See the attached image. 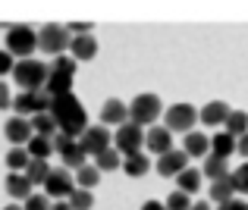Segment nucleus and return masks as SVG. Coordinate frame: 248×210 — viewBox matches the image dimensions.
Segmentation results:
<instances>
[{"label": "nucleus", "instance_id": "1", "mask_svg": "<svg viewBox=\"0 0 248 210\" xmlns=\"http://www.w3.org/2000/svg\"><path fill=\"white\" fill-rule=\"evenodd\" d=\"M50 116H54L57 122V132L69 135V138H79V135L88 129V113H85V107L79 104V97L69 91V94H57L50 97Z\"/></svg>", "mask_w": 248, "mask_h": 210}, {"label": "nucleus", "instance_id": "2", "mask_svg": "<svg viewBox=\"0 0 248 210\" xmlns=\"http://www.w3.org/2000/svg\"><path fill=\"white\" fill-rule=\"evenodd\" d=\"M76 66H79V63H76L73 57H66V54L54 57V63L47 66L50 72H47V85H44V91H47L50 97L69 94V91H73V78H76Z\"/></svg>", "mask_w": 248, "mask_h": 210}, {"label": "nucleus", "instance_id": "3", "mask_svg": "<svg viewBox=\"0 0 248 210\" xmlns=\"http://www.w3.org/2000/svg\"><path fill=\"white\" fill-rule=\"evenodd\" d=\"M47 63L35 60V57H29V60H16V66H13V78H16V85L22 91H44V85H47Z\"/></svg>", "mask_w": 248, "mask_h": 210}, {"label": "nucleus", "instance_id": "4", "mask_svg": "<svg viewBox=\"0 0 248 210\" xmlns=\"http://www.w3.org/2000/svg\"><path fill=\"white\" fill-rule=\"evenodd\" d=\"M38 47V35L35 29H29V25H6V54L13 57V60H29L31 50Z\"/></svg>", "mask_w": 248, "mask_h": 210}, {"label": "nucleus", "instance_id": "5", "mask_svg": "<svg viewBox=\"0 0 248 210\" xmlns=\"http://www.w3.org/2000/svg\"><path fill=\"white\" fill-rule=\"evenodd\" d=\"M164 113V104H160L157 94H139L132 104H129V122L135 126H154V120H160Z\"/></svg>", "mask_w": 248, "mask_h": 210}, {"label": "nucleus", "instance_id": "6", "mask_svg": "<svg viewBox=\"0 0 248 210\" xmlns=\"http://www.w3.org/2000/svg\"><path fill=\"white\" fill-rule=\"evenodd\" d=\"M35 35H38V50H44V54H50V57H60L63 50L69 47V41H73L66 25H54V22L41 25Z\"/></svg>", "mask_w": 248, "mask_h": 210}, {"label": "nucleus", "instance_id": "7", "mask_svg": "<svg viewBox=\"0 0 248 210\" xmlns=\"http://www.w3.org/2000/svg\"><path fill=\"white\" fill-rule=\"evenodd\" d=\"M13 110L22 120H31V116H41L50 110V94L47 91H22V94L13 97Z\"/></svg>", "mask_w": 248, "mask_h": 210}, {"label": "nucleus", "instance_id": "8", "mask_svg": "<svg viewBox=\"0 0 248 210\" xmlns=\"http://www.w3.org/2000/svg\"><path fill=\"white\" fill-rule=\"evenodd\" d=\"M195 122H198V110H195L192 104H173V107H167V113H164V129L167 132L188 135Z\"/></svg>", "mask_w": 248, "mask_h": 210}, {"label": "nucleus", "instance_id": "9", "mask_svg": "<svg viewBox=\"0 0 248 210\" xmlns=\"http://www.w3.org/2000/svg\"><path fill=\"white\" fill-rule=\"evenodd\" d=\"M141 144H145V129H141V126H135V122H123V126L113 132V148L120 150L123 157L139 154V150H141Z\"/></svg>", "mask_w": 248, "mask_h": 210}, {"label": "nucleus", "instance_id": "10", "mask_svg": "<svg viewBox=\"0 0 248 210\" xmlns=\"http://www.w3.org/2000/svg\"><path fill=\"white\" fill-rule=\"evenodd\" d=\"M54 150L60 154V160H63L66 169H82L85 166V150L79 148V138H69V135L57 132L54 135Z\"/></svg>", "mask_w": 248, "mask_h": 210}, {"label": "nucleus", "instance_id": "11", "mask_svg": "<svg viewBox=\"0 0 248 210\" xmlns=\"http://www.w3.org/2000/svg\"><path fill=\"white\" fill-rule=\"evenodd\" d=\"M113 144V135L107 132V126H88L79 135V148L85 150V157H97Z\"/></svg>", "mask_w": 248, "mask_h": 210}, {"label": "nucleus", "instance_id": "12", "mask_svg": "<svg viewBox=\"0 0 248 210\" xmlns=\"http://www.w3.org/2000/svg\"><path fill=\"white\" fill-rule=\"evenodd\" d=\"M73 188H76V179H73L69 169H50V176L44 179V195L54 198V201L57 198H69Z\"/></svg>", "mask_w": 248, "mask_h": 210}, {"label": "nucleus", "instance_id": "13", "mask_svg": "<svg viewBox=\"0 0 248 210\" xmlns=\"http://www.w3.org/2000/svg\"><path fill=\"white\" fill-rule=\"evenodd\" d=\"M182 169H188V157H186V150H179V148H173V150H167L164 157H157V173L164 176H179Z\"/></svg>", "mask_w": 248, "mask_h": 210}, {"label": "nucleus", "instance_id": "14", "mask_svg": "<svg viewBox=\"0 0 248 210\" xmlns=\"http://www.w3.org/2000/svg\"><path fill=\"white\" fill-rule=\"evenodd\" d=\"M145 148L151 150V154L164 157L167 150H173V132H167L164 126H151L145 132Z\"/></svg>", "mask_w": 248, "mask_h": 210}, {"label": "nucleus", "instance_id": "15", "mask_svg": "<svg viewBox=\"0 0 248 210\" xmlns=\"http://www.w3.org/2000/svg\"><path fill=\"white\" fill-rule=\"evenodd\" d=\"M69 57H73L76 63L94 60V57H97V41H94V35H79V38H73V41H69Z\"/></svg>", "mask_w": 248, "mask_h": 210}, {"label": "nucleus", "instance_id": "16", "mask_svg": "<svg viewBox=\"0 0 248 210\" xmlns=\"http://www.w3.org/2000/svg\"><path fill=\"white\" fill-rule=\"evenodd\" d=\"M101 126H116L120 129L123 122H129V107L123 101H116V97H110V101H104V107H101Z\"/></svg>", "mask_w": 248, "mask_h": 210}, {"label": "nucleus", "instance_id": "17", "mask_svg": "<svg viewBox=\"0 0 248 210\" xmlns=\"http://www.w3.org/2000/svg\"><path fill=\"white\" fill-rule=\"evenodd\" d=\"M3 132H6V138L16 144V148L29 144V138L35 135V132H31V122H29V120H22V116H13V120H6Z\"/></svg>", "mask_w": 248, "mask_h": 210}, {"label": "nucleus", "instance_id": "18", "mask_svg": "<svg viewBox=\"0 0 248 210\" xmlns=\"http://www.w3.org/2000/svg\"><path fill=\"white\" fill-rule=\"evenodd\" d=\"M226 116H230V107L223 101H211L198 110V122H204V126H223Z\"/></svg>", "mask_w": 248, "mask_h": 210}, {"label": "nucleus", "instance_id": "19", "mask_svg": "<svg viewBox=\"0 0 248 210\" xmlns=\"http://www.w3.org/2000/svg\"><path fill=\"white\" fill-rule=\"evenodd\" d=\"M186 157H207L211 154V138H207V135H201V132H188L186 135Z\"/></svg>", "mask_w": 248, "mask_h": 210}, {"label": "nucleus", "instance_id": "20", "mask_svg": "<svg viewBox=\"0 0 248 210\" xmlns=\"http://www.w3.org/2000/svg\"><path fill=\"white\" fill-rule=\"evenodd\" d=\"M25 150H29L31 160H47V157L54 154V138H44V135H31L29 144H25Z\"/></svg>", "mask_w": 248, "mask_h": 210}, {"label": "nucleus", "instance_id": "21", "mask_svg": "<svg viewBox=\"0 0 248 210\" xmlns=\"http://www.w3.org/2000/svg\"><path fill=\"white\" fill-rule=\"evenodd\" d=\"M211 154L220 157V160L232 157V154H236V138H232L230 132H217V135L211 138Z\"/></svg>", "mask_w": 248, "mask_h": 210}, {"label": "nucleus", "instance_id": "22", "mask_svg": "<svg viewBox=\"0 0 248 210\" xmlns=\"http://www.w3.org/2000/svg\"><path fill=\"white\" fill-rule=\"evenodd\" d=\"M148 169H151V160H148V154H129V157H123V173H129L132 179H139V176H145Z\"/></svg>", "mask_w": 248, "mask_h": 210}, {"label": "nucleus", "instance_id": "23", "mask_svg": "<svg viewBox=\"0 0 248 210\" xmlns=\"http://www.w3.org/2000/svg\"><path fill=\"white\" fill-rule=\"evenodd\" d=\"M223 132H230L232 138H242V135L248 132V113L245 110H230V116H226V122H223Z\"/></svg>", "mask_w": 248, "mask_h": 210}, {"label": "nucleus", "instance_id": "24", "mask_svg": "<svg viewBox=\"0 0 248 210\" xmlns=\"http://www.w3.org/2000/svg\"><path fill=\"white\" fill-rule=\"evenodd\" d=\"M176 192H182V195H195L201 188V169H182L179 176H176Z\"/></svg>", "mask_w": 248, "mask_h": 210}, {"label": "nucleus", "instance_id": "25", "mask_svg": "<svg viewBox=\"0 0 248 210\" xmlns=\"http://www.w3.org/2000/svg\"><path fill=\"white\" fill-rule=\"evenodd\" d=\"M31 188H35V185H31L22 173H10V176H6V192H10L13 198H29Z\"/></svg>", "mask_w": 248, "mask_h": 210}, {"label": "nucleus", "instance_id": "26", "mask_svg": "<svg viewBox=\"0 0 248 210\" xmlns=\"http://www.w3.org/2000/svg\"><path fill=\"white\" fill-rule=\"evenodd\" d=\"M201 173H204L211 182H217V179H226V176H230V166H226V160L207 154V157H204V169H201Z\"/></svg>", "mask_w": 248, "mask_h": 210}, {"label": "nucleus", "instance_id": "27", "mask_svg": "<svg viewBox=\"0 0 248 210\" xmlns=\"http://www.w3.org/2000/svg\"><path fill=\"white\" fill-rule=\"evenodd\" d=\"M120 166H123V154L116 148H107L104 154L94 157V169H97V173H101V169H104V173H107V169H120Z\"/></svg>", "mask_w": 248, "mask_h": 210}, {"label": "nucleus", "instance_id": "28", "mask_svg": "<svg viewBox=\"0 0 248 210\" xmlns=\"http://www.w3.org/2000/svg\"><path fill=\"white\" fill-rule=\"evenodd\" d=\"M25 179L31 182V185H44V179L50 176V166H47V160H29V166H25Z\"/></svg>", "mask_w": 248, "mask_h": 210}, {"label": "nucleus", "instance_id": "29", "mask_svg": "<svg viewBox=\"0 0 248 210\" xmlns=\"http://www.w3.org/2000/svg\"><path fill=\"white\" fill-rule=\"evenodd\" d=\"M31 132L35 135H44V138H54L57 135V122H54V116L50 113H41V116H31Z\"/></svg>", "mask_w": 248, "mask_h": 210}, {"label": "nucleus", "instance_id": "30", "mask_svg": "<svg viewBox=\"0 0 248 210\" xmlns=\"http://www.w3.org/2000/svg\"><path fill=\"white\" fill-rule=\"evenodd\" d=\"M232 182H230V176L226 179H217V182H211V201H217V204H226V201H232Z\"/></svg>", "mask_w": 248, "mask_h": 210}, {"label": "nucleus", "instance_id": "31", "mask_svg": "<svg viewBox=\"0 0 248 210\" xmlns=\"http://www.w3.org/2000/svg\"><path fill=\"white\" fill-rule=\"evenodd\" d=\"M66 204L73 210H91V207H94V195L85 192V188H73V195L66 198Z\"/></svg>", "mask_w": 248, "mask_h": 210}, {"label": "nucleus", "instance_id": "32", "mask_svg": "<svg viewBox=\"0 0 248 210\" xmlns=\"http://www.w3.org/2000/svg\"><path fill=\"white\" fill-rule=\"evenodd\" d=\"M76 182H79V188H85V192H91V188H94L97 182H101V173H97L94 166H88V163H85L82 169H76Z\"/></svg>", "mask_w": 248, "mask_h": 210}, {"label": "nucleus", "instance_id": "33", "mask_svg": "<svg viewBox=\"0 0 248 210\" xmlns=\"http://www.w3.org/2000/svg\"><path fill=\"white\" fill-rule=\"evenodd\" d=\"M29 160H31V157H29V150H25V148H13L10 154H6V166H10L13 173L25 169V166H29Z\"/></svg>", "mask_w": 248, "mask_h": 210}, {"label": "nucleus", "instance_id": "34", "mask_svg": "<svg viewBox=\"0 0 248 210\" xmlns=\"http://www.w3.org/2000/svg\"><path fill=\"white\" fill-rule=\"evenodd\" d=\"M230 182H232V192L248 195V163H242L239 169H232V173H230Z\"/></svg>", "mask_w": 248, "mask_h": 210}, {"label": "nucleus", "instance_id": "35", "mask_svg": "<svg viewBox=\"0 0 248 210\" xmlns=\"http://www.w3.org/2000/svg\"><path fill=\"white\" fill-rule=\"evenodd\" d=\"M167 210H188L192 207V198H188V195H182V192H173L167 198V204H164Z\"/></svg>", "mask_w": 248, "mask_h": 210}, {"label": "nucleus", "instance_id": "36", "mask_svg": "<svg viewBox=\"0 0 248 210\" xmlns=\"http://www.w3.org/2000/svg\"><path fill=\"white\" fill-rule=\"evenodd\" d=\"M22 210H50V198H47V195H29L25 204H22Z\"/></svg>", "mask_w": 248, "mask_h": 210}, {"label": "nucleus", "instance_id": "37", "mask_svg": "<svg viewBox=\"0 0 248 210\" xmlns=\"http://www.w3.org/2000/svg\"><path fill=\"white\" fill-rule=\"evenodd\" d=\"M69 38H79V35H91V22H69L66 25Z\"/></svg>", "mask_w": 248, "mask_h": 210}, {"label": "nucleus", "instance_id": "38", "mask_svg": "<svg viewBox=\"0 0 248 210\" xmlns=\"http://www.w3.org/2000/svg\"><path fill=\"white\" fill-rule=\"evenodd\" d=\"M13 66H16V60H13L6 50H0V75H6V72H13Z\"/></svg>", "mask_w": 248, "mask_h": 210}, {"label": "nucleus", "instance_id": "39", "mask_svg": "<svg viewBox=\"0 0 248 210\" xmlns=\"http://www.w3.org/2000/svg\"><path fill=\"white\" fill-rule=\"evenodd\" d=\"M13 107V97H10V88H6V82H0V110Z\"/></svg>", "mask_w": 248, "mask_h": 210}, {"label": "nucleus", "instance_id": "40", "mask_svg": "<svg viewBox=\"0 0 248 210\" xmlns=\"http://www.w3.org/2000/svg\"><path fill=\"white\" fill-rule=\"evenodd\" d=\"M217 210H248V204L239 201V198H232V201H226V204H217Z\"/></svg>", "mask_w": 248, "mask_h": 210}, {"label": "nucleus", "instance_id": "41", "mask_svg": "<svg viewBox=\"0 0 248 210\" xmlns=\"http://www.w3.org/2000/svg\"><path fill=\"white\" fill-rule=\"evenodd\" d=\"M236 150H239V154H242L245 160H248V132L242 135V138H236Z\"/></svg>", "mask_w": 248, "mask_h": 210}, {"label": "nucleus", "instance_id": "42", "mask_svg": "<svg viewBox=\"0 0 248 210\" xmlns=\"http://www.w3.org/2000/svg\"><path fill=\"white\" fill-rule=\"evenodd\" d=\"M141 210H167V207L160 204V201H145V204H141Z\"/></svg>", "mask_w": 248, "mask_h": 210}, {"label": "nucleus", "instance_id": "43", "mask_svg": "<svg viewBox=\"0 0 248 210\" xmlns=\"http://www.w3.org/2000/svg\"><path fill=\"white\" fill-rule=\"evenodd\" d=\"M50 210H73V207H69L66 201H54V204H50Z\"/></svg>", "mask_w": 248, "mask_h": 210}, {"label": "nucleus", "instance_id": "44", "mask_svg": "<svg viewBox=\"0 0 248 210\" xmlns=\"http://www.w3.org/2000/svg\"><path fill=\"white\" fill-rule=\"evenodd\" d=\"M188 210H211V204H207V201H198V204H192Z\"/></svg>", "mask_w": 248, "mask_h": 210}, {"label": "nucleus", "instance_id": "45", "mask_svg": "<svg viewBox=\"0 0 248 210\" xmlns=\"http://www.w3.org/2000/svg\"><path fill=\"white\" fill-rule=\"evenodd\" d=\"M3 210H22V204H6Z\"/></svg>", "mask_w": 248, "mask_h": 210}]
</instances>
